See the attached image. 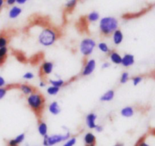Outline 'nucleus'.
Listing matches in <instances>:
<instances>
[{
	"mask_svg": "<svg viewBox=\"0 0 155 146\" xmlns=\"http://www.w3.org/2000/svg\"></svg>",
	"mask_w": 155,
	"mask_h": 146,
	"instance_id": "43",
	"label": "nucleus"
},
{
	"mask_svg": "<svg viewBox=\"0 0 155 146\" xmlns=\"http://www.w3.org/2000/svg\"><path fill=\"white\" fill-rule=\"evenodd\" d=\"M132 80H133V85L134 86H137V85H139L142 82V77H141V76H136V77H133Z\"/></svg>",
	"mask_w": 155,
	"mask_h": 146,
	"instance_id": "30",
	"label": "nucleus"
},
{
	"mask_svg": "<svg viewBox=\"0 0 155 146\" xmlns=\"http://www.w3.org/2000/svg\"><path fill=\"white\" fill-rule=\"evenodd\" d=\"M8 55V48L7 47H2L0 48V57L3 58H7Z\"/></svg>",
	"mask_w": 155,
	"mask_h": 146,
	"instance_id": "29",
	"label": "nucleus"
},
{
	"mask_svg": "<svg viewBox=\"0 0 155 146\" xmlns=\"http://www.w3.org/2000/svg\"><path fill=\"white\" fill-rule=\"evenodd\" d=\"M9 42V37L5 33H0V48L7 47Z\"/></svg>",
	"mask_w": 155,
	"mask_h": 146,
	"instance_id": "20",
	"label": "nucleus"
},
{
	"mask_svg": "<svg viewBox=\"0 0 155 146\" xmlns=\"http://www.w3.org/2000/svg\"><path fill=\"white\" fill-rule=\"evenodd\" d=\"M59 90H60V88L51 86L47 89V93L50 95H55L58 93Z\"/></svg>",
	"mask_w": 155,
	"mask_h": 146,
	"instance_id": "24",
	"label": "nucleus"
},
{
	"mask_svg": "<svg viewBox=\"0 0 155 146\" xmlns=\"http://www.w3.org/2000/svg\"><path fill=\"white\" fill-rule=\"evenodd\" d=\"M135 63V58L131 54H126L124 57H122V61L121 65L125 68L132 66Z\"/></svg>",
	"mask_w": 155,
	"mask_h": 146,
	"instance_id": "9",
	"label": "nucleus"
},
{
	"mask_svg": "<svg viewBox=\"0 0 155 146\" xmlns=\"http://www.w3.org/2000/svg\"><path fill=\"white\" fill-rule=\"evenodd\" d=\"M24 139H25V134L21 133L14 139H10L8 142V146H18V145L24 142Z\"/></svg>",
	"mask_w": 155,
	"mask_h": 146,
	"instance_id": "10",
	"label": "nucleus"
},
{
	"mask_svg": "<svg viewBox=\"0 0 155 146\" xmlns=\"http://www.w3.org/2000/svg\"><path fill=\"white\" fill-rule=\"evenodd\" d=\"M135 111L133 109V107H130V106H127V107L124 108L121 110L120 114L124 118H131L134 115Z\"/></svg>",
	"mask_w": 155,
	"mask_h": 146,
	"instance_id": "17",
	"label": "nucleus"
},
{
	"mask_svg": "<svg viewBox=\"0 0 155 146\" xmlns=\"http://www.w3.org/2000/svg\"><path fill=\"white\" fill-rule=\"evenodd\" d=\"M129 80H130V76H129L128 73L124 72L122 74V75H121L120 82L122 84H124V83H127V82H128Z\"/></svg>",
	"mask_w": 155,
	"mask_h": 146,
	"instance_id": "26",
	"label": "nucleus"
},
{
	"mask_svg": "<svg viewBox=\"0 0 155 146\" xmlns=\"http://www.w3.org/2000/svg\"><path fill=\"white\" fill-rule=\"evenodd\" d=\"M114 146H124V145L123 143H120V142H118V143L115 144Z\"/></svg>",
	"mask_w": 155,
	"mask_h": 146,
	"instance_id": "41",
	"label": "nucleus"
},
{
	"mask_svg": "<svg viewBox=\"0 0 155 146\" xmlns=\"http://www.w3.org/2000/svg\"><path fill=\"white\" fill-rule=\"evenodd\" d=\"M33 77H34V75H33V73H31V72L25 73V74H24V76H23V78L25 79V80H32V79H33Z\"/></svg>",
	"mask_w": 155,
	"mask_h": 146,
	"instance_id": "31",
	"label": "nucleus"
},
{
	"mask_svg": "<svg viewBox=\"0 0 155 146\" xmlns=\"http://www.w3.org/2000/svg\"><path fill=\"white\" fill-rule=\"evenodd\" d=\"M101 33L104 36H110L118 28V21L114 17H104L101 18L99 23Z\"/></svg>",
	"mask_w": 155,
	"mask_h": 146,
	"instance_id": "2",
	"label": "nucleus"
},
{
	"mask_svg": "<svg viewBox=\"0 0 155 146\" xmlns=\"http://www.w3.org/2000/svg\"><path fill=\"white\" fill-rule=\"evenodd\" d=\"M95 45H96V43L92 39L86 38V39H83L80 45V49L82 55L85 58L89 57L93 51Z\"/></svg>",
	"mask_w": 155,
	"mask_h": 146,
	"instance_id": "5",
	"label": "nucleus"
},
{
	"mask_svg": "<svg viewBox=\"0 0 155 146\" xmlns=\"http://www.w3.org/2000/svg\"><path fill=\"white\" fill-rule=\"evenodd\" d=\"M76 142H77V139L75 137H71L66 141L63 146H74Z\"/></svg>",
	"mask_w": 155,
	"mask_h": 146,
	"instance_id": "27",
	"label": "nucleus"
},
{
	"mask_svg": "<svg viewBox=\"0 0 155 146\" xmlns=\"http://www.w3.org/2000/svg\"><path fill=\"white\" fill-rule=\"evenodd\" d=\"M95 67H96V62L94 59L86 61L84 63V67H83V70L81 74L82 76L86 77V76H89L90 74H92L94 70L95 69Z\"/></svg>",
	"mask_w": 155,
	"mask_h": 146,
	"instance_id": "6",
	"label": "nucleus"
},
{
	"mask_svg": "<svg viewBox=\"0 0 155 146\" xmlns=\"http://www.w3.org/2000/svg\"><path fill=\"white\" fill-rule=\"evenodd\" d=\"M95 130L98 133H101V132L103 131V127L101 125H96V127H95Z\"/></svg>",
	"mask_w": 155,
	"mask_h": 146,
	"instance_id": "34",
	"label": "nucleus"
},
{
	"mask_svg": "<svg viewBox=\"0 0 155 146\" xmlns=\"http://www.w3.org/2000/svg\"><path fill=\"white\" fill-rule=\"evenodd\" d=\"M3 5H4V0H0V9L2 8Z\"/></svg>",
	"mask_w": 155,
	"mask_h": 146,
	"instance_id": "40",
	"label": "nucleus"
},
{
	"mask_svg": "<svg viewBox=\"0 0 155 146\" xmlns=\"http://www.w3.org/2000/svg\"><path fill=\"white\" fill-rule=\"evenodd\" d=\"M99 14L97 12H92L89 13L87 16V20L89 22H95L99 19Z\"/></svg>",
	"mask_w": 155,
	"mask_h": 146,
	"instance_id": "21",
	"label": "nucleus"
},
{
	"mask_svg": "<svg viewBox=\"0 0 155 146\" xmlns=\"http://www.w3.org/2000/svg\"><path fill=\"white\" fill-rule=\"evenodd\" d=\"M45 86H46V83H45V82L42 81L40 83H39V86H40V87H45Z\"/></svg>",
	"mask_w": 155,
	"mask_h": 146,
	"instance_id": "39",
	"label": "nucleus"
},
{
	"mask_svg": "<svg viewBox=\"0 0 155 146\" xmlns=\"http://www.w3.org/2000/svg\"><path fill=\"white\" fill-rule=\"evenodd\" d=\"M27 2V0H16V2L20 5H23Z\"/></svg>",
	"mask_w": 155,
	"mask_h": 146,
	"instance_id": "38",
	"label": "nucleus"
},
{
	"mask_svg": "<svg viewBox=\"0 0 155 146\" xmlns=\"http://www.w3.org/2000/svg\"><path fill=\"white\" fill-rule=\"evenodd\" d=\"M59 38V34L54 29L47 28L43 29L39 35L38 40L43 46H50L53 45Z\"/></svg>",
	"mask_w": 155,
	"mask_h": 146,
	"instance_id": "3",
	"label": "nucleus"
},
{
	"mask_svg": "<svg viewBox=\"0 0 155 146\" xmlns=\"http://www.w3.org/2000/svg\"><path fill=\"white\" fill-rule=\"evenodd\" d=\"M48 111L53 115H58L61 112V108L57 101H53L48 106Z\"/></svg>",
	"mask_w": 155,
	"mask_h": 146,
	"instance_id": "15",
	"label": "nucleus"
},
{
	"mask_svg": "<svg viewBox=\"0 0 155 146\" xmlns=\"http://www.w3.org/2000/svg\"><path fill=\"white\" fill-rule=\"evenodd\" d=\"M69 138H71V134L69 132L64 135L61 134H55L52 135V136H44L43 138V144L44 146H53L58 143L64 142V141H67Z\"/></svg>",
	"mask_w": 155,
	"mask_h": 146,
	"instance_id": "4",
	"label": "nucleus"
},
{
	"mask_svg": "<svg viewBox=\"0 0 155 146\" xmlns=\"http://www.w3.org/2000/svg\"><path fill=\"white\" fill-rule=\"evenodd\" d=\"M84 142L86 145H95L96 142V138L93 133H87L84 136Z\"/></svg>",
	"mask_w": 155,
	"mask_h": 146,
	"instance_id": "16",
	"label": "nucleus"
},
{
	"mask_svg": "<svg viewBox=\"0 0 155 146\" xmlns=\"http://www.w3.org/2000/svg\"><path fill=\"white\" fill-rule=\"evenodd\" d=\"M86 146H95V145H86Z\"/></svg>",
	"mask_w": 155,
	"mask_h": 146,
	"instance_id": "42",
	"label": "nucleus"
},
{
	"mask_svg": "<svg viewBox=\"0 0 155 146\" xmlns=\"http://www.w3.org/2000/svg\"><path fill=\"white\" fill-rule=\"evenodd\" d=\"M110 67V64L108 63V62H105V63L103 64L102 65V68L103 69H105V68H107Z\"/></svg>",
	"mask_w": 155,
	"mask_h": 146,
	"instance_id": "36",
	"label": "nucleus"
},
{
	"mask_svg": "<svg viewBox=\"0 0 155 146\" xmlns=\"http://www.w3.org/2000/svg\"><path fill=\"white\" fill-rule=\"evenodd\" d=\"M27 101L29 107L35 114L37 119H41L45 105V99L43 95L36 91L28 95Z\"/></svg>",
	"mask_w": 155,
	"mask_h": 146,
	"instance_id": "1",
	"label": "nucleus"
},
{
	"mask_svg": "<svg viewBox=\"0 0 155 146\" xmlns=\"http://www.w3.org/2000/svg\"><path fill=\"white\" fill-rule=\"evenodd\" d=\"M8 89H9L8 86L0 88V100H2L5 96L6 93H7Z\"/></svg>",
	"mask_w": 155,
	"mask_h": 146,
	"instance_id": "28",
	"label": "nucleus"
},
{
	"mask_svg": "<svg viewBox=\"0 0 155 146\" xmlns=\"http://www.w3.org/2000/svg\"><path fill=\"white\" fill-rule=\"evenodd\" d=\"M77 3V0H69L68 2L65 4V7L68 10H73L75 8L76 5Z\"/></svg>",
	"mask_w": 155,
	"mask_h": 146,
	"instance_id": "25",
	"label": "nucleus"
},
{
	"mask_svg": "<svg viewBox=\"0 0 155 146\" xmlns=\"http://www.w3.org/2000/svg\"><path fill=\"white\" fill-rule=\"evenodd\" d=\"M22 12V9L21 8L18 7V6H14L12 8L10 9L8 13L9 18L14 19V18H16L21 15V13Z\"/></svg>",
	"mask_w": 155,
	"mask_h": 146,
	"instance_id": "18",
	"label": "nucleus"
},
{
	"mask_svg": "<svg viewBox=\"0 0 155 146\" xmlns=\"http://www.w3.org/2000/svg\"><path fill=\"white\" fill-rule=\"evenodd\" d=\"M6 59L5 58H3L0 57V66H2V65H4V63L5 62Z\"/></svg>",
	"mask_w": 155,
	"mask_h": 146,
	"instance_id": "37",
	"label": "nucleus"
},
{
	"mask_svg": "<svg viewBox=\"0 0 155 146\" xmlns=\"http://www.w3.org/2000/svg\"><path fill=\"white\" fill-rule=\"evenodd\" d=\"M5 80L2 77L0 76V88L5 87Z\"/></svg>",
	"mask_w": 155,
	"mask_h": 146,
	"instance_id": "33",
	"label": "nucleus"
},
{
	"mask_svg": "<svg viewBox=\"0 0 155 146\" xmlns=\"http://www.w3.org/2000/svg\"><path fill=\"white\" fill-rule=\"evenodd\" d=\"M98 47L100 51L104 53H106V54H108L110 51L108 48V45L105 42H100V43H98Z\"/></svg>",
	"mask_w": 155,
	"mask_h": 146,
	"instance_id": "22",
	"label": "nucleus"
},
{
	"mask_svg": "<svg viewBox=\"0 0 155 146\" xmlns=\"http://www.w3.org/2000/svg\"><path fill=\"white\" fill-rule=\"evenodd\" d=\"M109 54V57H110V61L113 62L115 65H121V61H122V57L116 51H110Z\"/></svg>",
	"mask_w": 155,
	"mask_h": 146,
	"instance_id": "13",
	"label": "nucleus"
},
{
	"mask_svg": "<svg viewBox=\"0 0 155 146\" xmlns=\"http://www.w3.org/2000/svg\"><path fill=\"white\" fill-rule=\"evenodd\" d=\"M18 89L23 92L25 95H29L30 94H32L33 92H36V88L33 87L30 85L28 84H21L18 85Z\"/></svg>",
	"mask_w": 155,
	"mask_h": 146,
	"instance_id": "11",
	"label": "nucleus"
},
{
	"mask_svg": "<svg viewBox=\"0 0 155 146\" xmlns=\"http://www.w3.org/2000/svg\"><path fill=\"white\" fill-rule=\"evenodd\" d=\"M114 91L110 89V90H108L105 93L103 94L101 98H100V100L101 101H110L114 98Z\"/></svg>",
	"mask_w": 155,
	"mask_h": 146,
	"instance_id": "19",
	"label": "nucleus"
},
{
	"mask_svg": "<svg viewBox=\"0 0 155 146\" xmlns=\"http://www.w3.org/2000/svg\"><path fill=\"white\" fill-rule=\"evenodd\" d=\"M16 2V0H6V3H7L8 5H12L15 3Z\"/></svg>",
	"mask_w": 155,
	"mask_h": 146,
	"instance_id": "35",
	"label": "nucleus"
},
{
	"mask_svg": "<svg viewBox=\"0 0 155 146\" xmlns=\"http://www.w3.org/2000/svg\"><path fill=\"white\" fill-rule=\"evenodd\" d=\"M112 34H113V40L115 45H120L124 40V34L122 31L117 29Z\"/></svg>",
	"mask_w": 155,
	"mask_h": 146,
	"instance_id": "14",
	"label": "nucleus"
},
{
	"mask_svg": "<svg viewBox=\"0 0 155 146\" xmlns=\"http://www.w3.org/2000/svg\"><path fill=\"white\" fill-rule=\"evenodd\" d=\"M53 63L49 61H45L41 65L40 70H39V76L41 77H44L45 76H48L52 72L53 70Z\"/></svg>",
	"mask_w": 155,
	"mask_h": 146,
	"instance_id": "7",
	"label": "nucleus"
},
{
	"mask_svg": "<svg viewBox=\"0 0 155 146\" xmlns=\"http://www.w3.org/2000/svg\"><path fill=\"white\" fill-rule=\"evenodd\" d=\"M136 146H150V145H148V144H147L143 139V140H139V142H138V143L136 144Z\"/></svg>",
	"mask_w": 155,
	"mask_h": 146,
	"instance_id": "32",
	"label": "nucleus"
},
{
	"mask_svg": "<svg viewBox=\"0 0 155 146\" xmlns=\"http://www.w3.org/2000/svg\"><path fill=\"white\" fill-rule=\"evenodd\" d=\"M97 119V115L95 114V113H90L86 116V125L87 127H89V129H95V127H96V121Z\"/></svg>",
	"mask_w": 155,
	"mask_h": 146,
	"instance_id": "8",
	"label": "nucleus"
},
{
	"mask_svg": "<svg viewBox=\"0 0 155 146\" xmlns=\"http://www.w3.org/2000/svg\"><path fill=\"white\" fill-rule=\"evenodd\" d=\"M38 132L39 135L43 137L48 133V126L44 121H42V119L38 120Z\"/></svg>",
	"mask_w": 155,
	"mask_h": 146,
	"instance_id": "12",
	"label": "nucleus"
},
{
	"mask_svg": "<svg viewBox=\"0 0 155 146\" xmlns=\"http://www.w3.org/2000/svg\"><path fill=\"white\" fill-rule=\"evenodd\" d=\"M49 83H51V86H56V87L58 88H61L64 85V81L61 80V79H59V80H50Z\"/></svg>",
	"mask_w": 155,
	"mask_h": 146,
	"instance_id": "23",
	"label": "nucleus"
},
{
	"mask_svg": "<svg viewBox=\"0 0 155 146\" xmlns=\"http://www.w3.org/2000/svg\"><path fill=\"white\" fill-rule=\"evenodd\" d=\"M28 146H29V145H28Z\"/></svg>",
	"mask_w": 155,
	"mask_h": 146,
	"instance_id": "44",
	"label": "nucleus"
}]
</instances>
